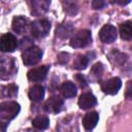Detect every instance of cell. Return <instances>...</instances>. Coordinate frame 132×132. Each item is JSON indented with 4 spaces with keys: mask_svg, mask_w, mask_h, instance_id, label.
Segmentation results:
<instances>
[{
    "mask_svg": "<svg viewBox=\"0 0 132 132\" xmlns=\"http://www.w3.org/2000/svg\"><path fill=\"white\" fill-rule=\"evenodd\" d=\"M20 112V104L14 101H6L0 103V118L5 121H10Z\"/></svg>",
    "mask_w": 132,
    "mask_h": 132,
    "instance_id": "cell-1",
    "label": "cell"
},
{
    "mask_svg": "<svg viewBox=\"0 0 132 132\" xmlns=\"http://www.w3.org/2000/svg\"><path fill=\"white\" fill-rule=\"evenodd\" d=\"M41 57H42V51L38 46H35V45H31L25 48V51L22 54L23 62L27 66H31V65L38 63Z\"/></svg>",
    "mask_w": 132,
    "mask_h": 132,
    "instance_id": "cell-2",
    "label": "cell"
},
{
    "mask_svg": "<svg viewBox=\"0 0 132 132\" xmlns=\"http://www.w3.org/2000/svg\"><path fill=\"white\" fill-rule=\"evenodd\" d=\"M16 71L15 61L10 57H0V78L7 79Z\"/></svg>",
    "mask_w": 132,
    "mask_h": 132,
    "instance_id": "cell-3",
    "label": "cell"
},
{
    "mask_svg": "<svg viewBox=\"0 0 132 132\" xmlns=\"http://www.w3.org/2000/svg\"><path fill=\"white\" fill-rule=\"evenodd\" d=\"M91 41H92L91 32L89 30H80L72 36L70 40V45L72 47L79 48V47L87 46L88 44L91 43Z\"/></svg>",
    "mask_w": 132,
    "mask_h": 132,
    "instance_id": "cell-4",
    "label": "cell"
},
{
    "mask_svg": "<svg viewBox=\"0 0 132 132\" xmlns=\"http://www.w3.org/2000/svg\"><path fill=\"white\" fill-rule=\"evenodd\" d=\"M51 29V23L45 20H37L31 24V33L36 38H42L47 35Z\"/></svg>",
    "mask_w": 132,
    "mask_h": 132,
    "instance_id": "cell-5",
    "label": "cell"
},
{
    "mask_svg": "<svg viewBox=\"0 0 132 132\" xmlns=\"http://www.w3.org/2000/svg\"><path fill=\"white\" fill-rule=\"evenodd\" d=\"M18 46V40L14 35L6 33L0 37V51L3 53L13 52Z\"/></svg>",
    "mask_w": 132,
    "mask_h": 132,
    "instance_id": "cell-6",
    "label": "cell"
},
{
    "mask_svg": "<svg viewBox=\"0 0 132 132\" xmlns=\"http://www.w3.org/2000/svg\"><path fill=\"white\" fill-rule=\"evenodd\" d=\"M99 37L102 42L104 43H111L116 40L117 38V29L112 25H104L100 32H99Z\"/></svg>",
    "mask_w": 132,
    "mask_h": 132,
    "instance_id": "cell-7",
    "label": "cell"
},
{
    "mask_svg": "<svg viewBox=\"0 0 132 132\" xmlns=\"http://www.w3.org/2000/svg\"><path fill=\"white\" fill-rule=\"evenodd\" d=\"M122 87V81L119 77H112L106 81H104L101 85V89L105 94L108 95H114L119 92V90Z\"/></svg>",
    "mask_w": 132,
    "mask_h": 132,
    "instance_id": "cell-8",
    "label": "cell"
},
{
    "mask_svg": "<svg viewBox=\"0 0 132 132\" xmlns=\"http://www.w3.org/2000/svg\"><path fill=\"white\" fill-rule=\"evenodd\" d=\"M47 71H48V66H46V65L40 66V67L33 68V69L29 70L27 73V76L32 81H40V80L45 78Z\"/></svg>",
    "mask_w": 132,
    "mask_h": 132,
    "instance_id": "cell-9",
    "label": "cell"
},
{
    "mask_svg": "<svg viewBox=\"0 0 132 132\" xmlns=\"http://www.w3.org/2000/svg\"><path fill=\"white\" fill-rule=\"evenodd\" d=\"M62 106H63V99H61L59 96H52L45 102L44 109L46 111H48V112L58 113L61 110Z\"/></svg>",
    "mask_w": 132,
    "mask_h": 132,
    "instance_id": "cell-10",
    "label": "cell"
},
{
    "mask_svg": "<svg viewBox=\"0 0 132 132\" xmlns=\"http://www.w3.org/2000/svg\"><path fill=\"white\" fill-rule=\"evenodd\" d=\"M96 103H97L96 97L91 93H84L79 96L78 105L81 109H89V108L95 106Z\"/></svg>",
    "mask_w": 132,
    "mask_h": 132,
    "instance_id": "cell-11",
    "label": "cell"
},
{
    "mask_svg": "<svg viewBox=\"0 0 132 132\" xmlns=\"http://www.w3.org/2000/svg\"><path fill=\"white\" fill-rule=\"evenodd\" d=\"M99 120V116L96 111H92L89 112L87 114H85V117L82 118V125L85 127V129L87 130H92L98 123Z\"/></svg>",
    "mask_w": 132,
    "mask_h": 132,
    "instance_id": "cell-12",
    "label": "cell"
},
{
    "mask_svg": "<svg viewBox=\"0 0 132 132\" xmlns=\"http://www.w3.org/2000/svg\"><path fill=\"white\" fill-rule=\"evenodd\" d=\"M44 97V89L42 86L40 85H36V86H33L30 91H29V98L34 101V102H37V101H40L42 100V98Z\"/></svg>",
    "mask_w": 132,
    "mask_h": 132,
    "instance_id": "cell-13",
    "label": "cell"
},
{
    "mask_svg": "<svg viewBox=\"0 0 132 132\" xmlns=\"http://www.w3.org/2000/svg\"><path fill=\"white\" fill-rule=\"evenodd\" d=\"M27 19H25L24 16L22 15H19V16H15L13 18L12 20V29L14 32H16L18 34H22L24 32V30L26 29V26H27Z\"/></svg>",
    "mask_w": 132,
    "mask_h": 132,
    "instance_id": "cell-14",
    "label": "cell"
},
{
    "mask_svg": "<svg viewBox=\"0 0 132 132\" xmlns=\"http://www.w3.org/2000/svg\"><path fill=\"white\" fill-rule=\"evenodd\" d=\"M73 31V26L70 23H64L57 27L56 29V35L60 38H67Z\"/></svg>",
    "mask_w": 132,
    "mask_h": 132,
    "instance_id": "cell-15",
    "label": "cell"
},
{
    "mask_svg": "<svg viewBox=\"0 0 132 132\" xmlns=\"http://www.w3.org/2000/svg\"><path fill=\"white\" fill-rule=\"evenodd\" d=\"M50 4H51L50 1H44V0L32 1V12L34 14H42L47 10Z\"/></svg>",
    "mask_w": 132,
    "mask_h": 132,
    "instance_id": "cell-16",
    "label": "cell"
},
{
    "mask_svg": "<svg viewBox=\"0 0 132 132\" xmlns=\"http://www.w3.org/2000/svg\"><path fill=\"white\" fill-rule=\"evenodd\" d=\"M61 93L66 98H72L76 95V86L71 81H65L61 86Z\"/></svg>",
    "mask_w": 132,
    "mask_h": 132,
    "instance_id": "cell-17",
    "label": "cell"
},
{
    "mask_svg": "<svg viewBox=\"0 0 132 132\" xmlns=\"http://www.w3.org/2000/svg\"><path fill=\"white\" fill-rule=\"evenodd\" d=\"M120 34H121V37L125 40L131 39V37H132V23L130 21H127L121 25Z\"/></svg>",
    "mask_w": 132,
    "mask_h": 132,
    "instance_id": "cell-18",
    "label": "cell"
},
{
    "mask_svg": "<svg viewBox=\"0 0 132 132\" xmlns=\"http://www.w3.org/2000/svg\"><path fill=\"white\" fill-rule=\"evenodd\" d=\"M32 125H33V127H35L38 130H44L50 126V119L45 116L36 117L32 121Z\"/></svg>",
    "mask_w": 132,
    "mask_h": 132,
    "instance_id": "cell-19",
    "label": "cell"
},
{
    "mask_svg": "<svg viewBox=\"0 0 132 132\" xmlns=\"http://www.w3.org/2000/svg\"><path fill=\"white\" fill-rule=\"evenodd\" d=\"M18 93V87L15 85H8V86H5L2 91H1V94L3 97H13L15 96Z\"/></svg>",
    "mask_w": 132,
    "mask_h": 132,
    "instance_id": "cell-20",
    "label": "cell"
},
{
    "mask_svg": "<svg viewBox=\"0 0 132 132\" xmlns=\"http://www.w3.org/2000/svg\"><path fill=\"white\" fill-rule=\"evenodd\" d=\"M89 63V60L86 56H82V55H79L77 56V58L74 60V63H73V66L74 68L78 69V70H81V69H85L87 67Z\"/></svg>",
    "mask_w": 132,
    "mask_h": 132,
    "instance_id": "cell-21",
    "label": "cell"
},
{
    "mask_svg": "<svg viewBox=\"0 0 132 132\" xmlns=\"http://www.w3.org/2000/svg\"><path fill=\"white\" fill-rule=\"evenodd\" d=\"M63 6H64L65 11L68 12L69 14H76L78 11V7H77L76 3L73 1H64Z\"/></svg>",
    "mask_w": 132,
    "mask_h": 132,
    "instance_id": "cell-22",
    "label": "cell"
},
{
    "mask_svg": "<svg viewBox=\"0 0 132 132\" xmlns=\"http://www.w3.org/2000/svg\"><path fill=\"white\" fill-rule=\"evenodd\" d=\"M91 73L95 76V77H101L103 74V65L102 63H96L92 69H91Z\"/></svg>",
    "mask_w": 132,
    "mask_h": 132,
    "instance_id": "cell-23",
    "label": "cell"
},
{
    "mask_svg": "<svg viewBox=\"0 0 132 132\" xmlns=\"http://www.w3.org/2000/svg\"><path fill=\"white\" fill-rule=\"evenodd\" d=\"M105 3L102 1V0H94L92 2V7L94 9H102L104 7Z\"/></svg>",
    "mask_w": 132,
    "mask_h": 132,
    "instance_id": "cell-24",
    "label": "cell"
},
{
    "mask_svg": "<svg viewBox=\"0 0 132 132\" xmlns=\"http://www.w3.org/2000/svg\"><path fill=\"white\" fill-rule=\"evenodd\" d=\"M75 78L79 81V84H80V86L81 87H86L87 86V82H86V80H85V77L82 76V75H80V74H77L76 76H75Z\"/></svg>",
    "mask_w": 132,
    "mask_h": 132,
    "instance_id": "cell-25",
    "label": "cell"
},
{
    "mask_svg": "<svg viewBox=\"0 0 132 132\" xmlns=\"http://www.w3.org/2000/svg\"><path fill=\"white\" fill-rule=\"evenodd\" d=\"M130 86H131V81H129V84H128V88H127V98H130V93H131Z\"/></svg>",
    "mask_w": 132,
    "mask_h": 132,
    "instance_id": "cell-26",
    "label": "cell"
}]
</instances>
